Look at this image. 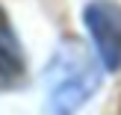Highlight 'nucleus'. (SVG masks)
<instances>
[{
  "instance_id": "obj_1",
  "label": "nucleus",
  "mask_w": 121,
  "mask_h": 115,
  "mask_svg": "<svg viewBox=\"0 0 121 115\" xmlns=\"http://www.w3.org/2000/svg\"><path fill=\"white\" fill-rule=\"evenodd\" d=\"M47 109L50 115H74L98 92L100 68L83 41H62L47 65Z\"/></svg>"
},
{
  "instance_id": "obj_3",
  "label": "nucleus",
  "mask_w": 121,
  "mask_h": 115,
  "mask_svg": "<svg viewBox=\"0 0 121 115\" xmlns=\"http://www.w3.org/2000/svg\"><path fill=\"white\" fill-rule=\"evenodd\" d=\"M24 80V50L12 30L6 12L0 9V92L21 86Z\"/></svg>"
},
{
  "instance_id": "obj_2",
  "label": "nucleus",
  "mask_w": 121,
  "mask_h": 115,
  "mask_svg": "<svg viewBox=\"0 0 121 115\" xmlns=\"http://www.w3.org/2000/svg\"><path fill=\"white\" fill-rule=\"evenodd\" d=\"M86 30L92 33L100 65L106 71L121 68V6L112 0H92L83 9Z\"/></svg>"
}]
</instances>
